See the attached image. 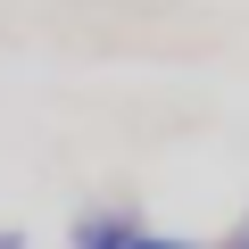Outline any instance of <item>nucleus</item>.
<instances>
[{
    "label": "nucleus",
    "mask_w": 249,
    "mask_h": 249,
    "mask_svg": "<svg viewBox=\"0 0 249 249\" xmlns=\"http://www.w3.org/2000/svg\"><path fill=\"white\" fill-rule=\"evenodd\" d=\"M150 224H142V208L133 199H100V208H75V224H67V249H133Z\"/></svg>",
    "instance_id": "obj_1"
},
{
    "label": "nucleus",
    "mask_w": 249,
    "mask_h": 249,
    "mask_svg": "<svg viewBox=\"0 0 249 249\" xmlns=\"http://www.w3.org/2000/svg\"><path fill=\"white\" fill-rule=\"evenodd\" d=\"M133 249H216V241H183V232H142Z\"/></svg>",
    "instance_id": "obj_2"
},
{
    "label": "nucleus",
    "mask_w": 249,
    "mask_h": 249,
    "mask_svg": "<svg viewBox=\"0 0 249 249\" xmlns=\"http://www.w3.org/2000/svg\"><path fill=\"white\" fill-rule=\"evenodd\" d=\"M0 249H34V241H25V224H0Z\"/></svg>",
    "instance_id": "obj_3"
},
{
    "label": "nucleus",
    "mask_w": 249,
    "mask_h": 249,
    "mask_svg": "<svg viewBox=\"0 0 249 249\" xmlns=\"http://www.w3.org/2000/svg\"><path fill=\"white\" fill-rule=\"evenodd\" d=\"M216 249H249V216H241V224H232V232H224Z\"/></svg>",
    "instance_id": "obj_4"
}]
</instances>
